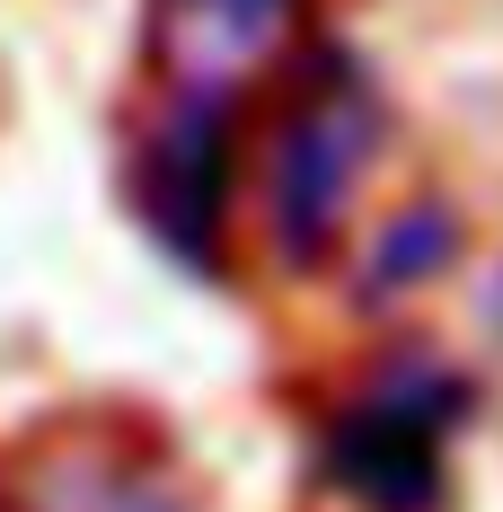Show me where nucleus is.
Segmentation results:
<instances>
[{"mask_svg":"<svg viewBox=\"0 0 503 512\" xmlns=\"http://www.w3.org/2000/svg\"><path fill=\"white\" fill-rule=\"evenodd\" d=\"M309 0H151V45L177 80H230L301 27Z\"/></svg>","mask_w":503,"mask_h":512,"instance_id":"20e7f679","label":"nucleus"},{"mask_svg":"<svg viewBox=\"0 0 503 512\" xmlns=\"http://www.w3.org/2000/svg\"><path fill=\"white\" fill-rule=\"evenodd\" d=\"M451 256H459V212L451 204H406L380 230V248L362 256V309H389L406 292H424L433 274H451Z\"/></svg>","mask_w":503,"mask_h":512,"instance_id":"39448f33","label":"nucleus"},{"mask_svg":"<svg viewBox=\"0 0 503 512\" xmlns=\"http://www.w3.org/2000/svg\"><path fill=\"white\" fill-rule=\"evenodd\" d=\"M451 424L415 415L406 398L371 389L362 407H336L318 433V477L345 495L353 512H442L451 495V460H442Z\"/></svg>","mask_w":503,"mask_h":512,"instance_id":"7ed1b4c3","label":"nucleus"},{"mask_svg":"<svg viewBox=\"0 0 503 512\" xmlns=\"http://www.w3.org/2000/svg\"><path fill=\"white\" fill-rule=\"evenodd\" d=\"M27 512H195V504L177 486L142 477V468H124V460H62Z\"/></svg>","mask_w":503,"mask_h":512,"instance_id":"423d86ee","label":"nucleus"},{"mask_svg":"<svg viewBox=\"0 0 503 512\" xmlns=\"http://www.w3.org/2000/svg\"><path fill=\"white\" fill-rule=\"evenodd\" d=\"M371 168V106H362V71L345 45L309 53V98L274 124L265 142V239L283 265H327L345 239V204Z\"/></svg>","mask_w":503,"mask_h":512,"instance_id":"f257e3e1","label":"nucleus"},{"mask_svg":"<svg viewBox=\"0 0 503 512\" xmlns=\"http://www.w3.org/2000/svg\"><path fill=\"white\" fill-rule=\"evenodd\" d=\"M230 177H239V89L230 80H177L168 106L133 142V212H142L151 248L203 283H221Z\"/></svg>","mask_w":503,"mask_h":512,"instance_id":"f03ea898","label":"nucleus"}]
</instances>
